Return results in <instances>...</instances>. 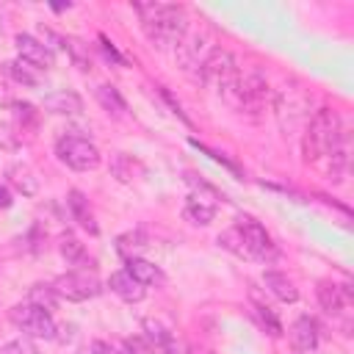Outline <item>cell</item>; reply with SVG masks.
<instances>
[{
    "instance_id": "30bf717a",
    "label": "cell",
    "mask_w": 354,
    "mask_h": 354,
    "mask_svg": "<svg viewBox=\"0 0 354 354\" xmlns=\"http://www.w3.org/2000/svg\"><path fill=\"white\" fill-rule=\"evenodd\" d=\"M207 53H210V50H207V39H205L202 33H185V36L180 39V44L174 47V58H177V64H180L185 72L199 69V64L205 61Z\"/></svg>"
},
{
    "instance_id": "8fae6325",
    "label": "cell",
    "mask_w": 354,
    "mask_h": 354,
    "mask_svg": "<svg viewBox=\"0 0 354 354\" xmlns=\"http://www.w3.org/2000/svg\"><path fill=\"white\" fill-rule=\"evenodd\" d=\"M17 50H19V58L22 61H28V64H33L36 69H50V66H55V53L50 50V47H44L36 36H30V33H19L17 36Z\"/></svg>"
},
{
    "instance_id": "2e32d148",
    "label": "cell",
    "mask_w": 354,
    "mask_h": 354,
    "mask_svg": "<svg viewBox=\"0 0 354 354\" xmlns=\"http://www.w3.org/2000/svg\"><path fill=\"white\" fill-rule=\"evenodd\" d=\"M290 343L296 351H313L318 346V324L310 315H301L290 326Z\"/></svg>"
},
{
    "instance_id": "8992f818",
    "label": "cell",
    "mask_w": 354,
    "mask_h": 354,
    "mask_svg": "<svg viewBox=\"0 0 354 354\" xmlns=\"http://www.w3.org/2000/svg\"><path fill=\"white\" fill-rule=\"evenodd\" d=\"M53 290L58 299H66V301H86V299H94L102 285L97 279L94 271L88 268H75V271H66L61 274L55 282H53Z\"/></svg>"
},
{
    "instance_id": "277c9868",
    "label": "cell",
    "mask_w": 354,
    "mask_h": 354,
    "mask_svg": "<svg viewBox=\"0 0 354 354\" xmlns=\"http://www.w3.org/2000/svg\"><path fill=\"white\" fill-rule=\"evenodd\" d=\"M8 318H11V324H14L17 329L25 332V337H44V340H53L55 332H58L53 315H50L47 310H41V307L30 304V301L14 304V307L8 310Z\"/></svg>"
},
{
    "instance_id": "5bb4252c",
    "label": "cell",
    "mask_w": 354,
    "mask_h": 354,
    "mask_svg": "<svg viewBox=\"0 0 354 354\" xmlns=\"http://www.w3.org/2000/svg\"><path fill=\"white\" fill-rule=\"evenodd\" d=\"M66 207H69L72 218H75L83 230H88L91 235H97V232H100V227H97V221H94V213H91V205H88V199H86V194H83V191L72 188V191L66 194Z\"/></svg>"
},
{
    "instance_id": "3957f363",
    "label": "cell",
    "mask_w": 354,
    "mask_h": 354,
    "mask_svg": "<svg viewBox=\"0 0 354 354\" xmlns=\"http://www.w3.org/2000/svg\"><path fill=\"white\" fill-rule=\"evenodd\" d=\"M196 77H199L202 83L216 86V88H218V94H224V91H227L238 77H241V72H238L235 58H232V53H230V50L213 47V50L205 55V61L199 64Z\"/></svg>"
},
{
    "instance_id": "e0dca14e",
    "label": "cell",
    "mask_w": 354,
    "mask_h": 354,
    "mask_svg": "<svg viewBox=\"0 0 354 354\" xmlns=\"http://www.w3.org/2000/svg\"><path fill=\"white\" fill-rule=\"evenodd\" d=\"M6 177H8L11 188H17L22 196H36V194H39V177H36V171H33L28 163H14V166H8Z\"/></svg>"
},
{
    "instance_id": "6da1fadb",
    "label": "cell",
    "mask_w": 354,
    "mask_h": 354,
    "mask_svg": "<svg viewBox=\"0 0 354 354\" xmlns=\"http://www.w3.org/2000/svg\"><path fill=\"white\" fill-rule=\"evenodd\" d=\"M136 11L141 17V25L149 36V41L158 50H171L180 44V39L188 33V17L183 6L174 3H136Z\"/></svg>"
},
{
    "instance_id": "1f68e13d",
    "label": "cell",
    "mask_w": 354,
    "mask_h": 354,
    "mask_svg": "<svg viewBox=\"0 0 354 354\" xmlns=\"http://www.w3.org/2000/svg\"><path fill=\"white\" fill-rule=\"evenodd\" d=\"M11 108H14V116L19 119L22 130H25V127H36V124H39V111H36L30 102H14Z\"/></svg>"
},
{
    "instance_id": "9a60e30c",
    "label": "cell",
    "mask_w": 354,
    "mask_h": 354,
    "mask_svg": "<svg viewBox=\"0 0 354 354\" xmlns=\"http://www.w3.org/2000/svg\"><path fill=\"white\" fill-rule=\"evenodd\" d=\"M108 288H111V290H113L119 299H124V301H130V304H133V301H141V299L147 296V288H144L138 279H133V277H130L124 268L111 274Z\"/></svg>"
},
{
    "instance_id": "484cf974",
    "label": "cell",
    "mask_w": 354,
    "mask_h": 354,
    "mask_svg": "<svg viewBox=\"0 0 354 354\" xmlns=\"http://www.w3.org/2000/svg\"><path fill=\"white\" fill-rule=\"evenodd\" d=\"M28 301H30V304H36V307H41V310H47V313H53V310H55V304H58V296H55L53 285L36 282V285L28 290Z\"/></svg>"
},
{
    "instance_id": "cb8c5ba5",
    "label": "cell",
    "mask_w": 354,
    "mask_h": 354,
    "mask_svg": "<svg viewBox=\"0 0 354 354\" xmlns=\"http://www.w3.org/2000/svg\"><path fill=\"white\" fill-rule=\"evenodd\" d=\"M97 100H100V105H102L108 113H113V116H122V113L127 111L124 97H122V94H119V88H116V86H111V83L97 86Z\"/></svg>"
},
{
    "instance_id": "603a6c76",
    "label": "cell",
    "mask_w": 354,
    "mask_h": 354,
    "mask_svg": "<svg viewBox=\"0 0 354 354\" xmlns=\"http://www.w3.org/2000/svg\"><path fill=\"white\" fill-rule=\"evenodd\" d=\"M6 69H8V75L19 83V86H28V88H36L39 86V72H36V66L33 64H28V61H22V58H14V61H8L6 64Z\"/></svg>"
},
{
    "instance_id": "5b68a950",
    "label": "cell",
    "mask_w": 354,
    "mask_h": 354,
    "mask_svg": "<svg viewBox=\"0 0 354 354\" xmlns=\"http://www.w3.org/2000/svg\"><path fill=\"white\" fill-rule=\"evenodd\" d=\"M55 155L75 171H91L100 166V149L80 136H61L55 144Z\"/></svg>"
},
{
    "instance_id": "7402d4cb",
    "label": "cell",
    "mask_w": 354,
    "mask_h": 354,
    "mask_svg": "<svg viewBox=\"0 0 354 354\" xmlns=\"http://www.w3.org/2000/svg\"><path fill=\"white\" fill-rule=\"evenodd\" d=\"M213 216H216V205L213 202H207L205 196H191L188 202H185V218H191L194 224H210L213 221Z\"/></svg>"
},
{
    "instance_id": "4316f807",
    "label": "cell",
    "mask_w": 354,
    "mask_h": 354,
    "mask_svg": "<svg viewBox=\"0 0 354 354\" xmlns=\"http://www.w3.org/2000/svg\"><path fill=\"white\" fill-rule=\"evenodd\" d=\"M141 326H144V337H147L158 351H160V348H166V346L174 340V337H171V332H169L160 321H155V318H144V324H141Z\"/></svg>"
},
{
    "instance_id": "d6a6232c",
    "label": "cell",
    "mask_w": 354,
    "mask_h": 354,
    "mask_svg": "<svg viewBox=\"0 0 354 354\" xmlns=\"http://www.w3.org/2000/svg\"><path fill=\"white\" fill-rule=\"evenodd\" d=\"M94 351L97 354H130V348H127L124 340H97L94 343Z\"/></svg>"
},
{
    "instance_id": "f546056e",
    "label": "cell",
    "mask_w": 354,
    "mask_h": 354,
    "mask_svg": "<svg viewBox=\"0 0 354 354\" xmlns=\"http://www.w3.org/2000/svg\"><path fill=\"white\" fill-rule=\"evenodd\" d=\"M218 243H221L227 252H232V254H238V257L252 260V257H249V249H246V243H243V235H241V230H238V227L224 230V232L218 235Z\"/></svg>"
},
{
    "instance_id": "ac0fdd59",
    "label": "cell",
    "mask_w": 354,
    "mask_h": 354,
    "mask_svg": "<svg viewBox=\"0 0 354 354\" xmlns=\"http://www.w3.org/2000/svg\"><path fill=\"white\" fill-rule=\"evenodd\" d=\"M263 282H266V288H268L279 301H285V304H293V301L299 299L296 282H293L288 274H282V271H266V274H263Z\"/></svg>"
},
{
    "instance_id": "4fadbf2b",
    "label": "cell",
    "mask_w": 354,
    "mask_h": 354,
    "mask_svg": "<svg viewBox=\"0 0 354 354\" xmlns=\"http://www.w3.org/2000/svg\"><path fill=\"white\" fill-rule=\"evenodd\" d=\"M41 108L50 111V113H58V116H77L83 111V100H80V94H75L69 88H61V91L47 94Z\"/></svg>"
},
{
    "instance_id": "ba28073f",
    "label": "cell",
    "mask_w": 354,
    "mask_h": 354,
    "mask_svg": "<svg viewBox=\"0 0 354 354\" xmlns=\"http://www.w3.org/2000/svg\"><path fill=\"white\" fill-rule=\"evenodd\" d=\"M288 113H290V119L282 124V130H293V127H299L301 122H310V100H307L304 91L288 88V91L277 100V116H279V122H282Z\"/></svg>"
},
{
    "instance_id": "74e56055",
    "label": "cell",
    "mask_w": 354,
    "mask_h": 354,
    "mask_svg": "<svg viewBox=\"0 0 354 354\" xmlns=\"http://www.w3.org/2000/svg\"><path fill=\"white\" fill-rule=\"evenodd\" d=\"M11 202H14V199H11V191H8L6 185H0V207L6 210V207H11Z\"/></svg>"
},
{
    "instance_id": "e575fe53",
    "label": "cell",
    "mask_w": 354,
    "mask_h": 354,
    "mask_svg": "<svg viewBox=\"0 0 354 354\" xmlns=\"http://www.w3.org/2000/svg\"><path fill=\"white\" fill-rule=\"evenodd\" d=\"M17 147H19V138H17L14 127L6 124V122H0V149L11 152V149H17Z\"/></svg>"
},
{
    "instance_id": "ffe728a7",
    "label": "cell",
    "mask_w": 354,
    "mask_h": 354,
    "mask_svg": "<svg viewBox=\"0 0 354 354\" xmlns=\"http://www.w3.org/2000/svg\"><path fill=\"white\" fill-rule=\"evenodd\" d=\"M124 271H127L133 279H138L144 288H147V285H158V282H163V271H160L155 263L144 260V257H130Z\"/></svg>"
},
{
    "instance_id": "52a82bcc",
    "label": "cell",
    "mask_w": 354,
    "mask_h": 354,
    "mask_svg": "<svg viewBox=\"0 0 354 354\" xmlns=\"http://www.w3.org/2000/svg\"><path fill=\"white\" fill-rule=\"evenodd\" d=\"M271 91H268V83L260 72H249L246 77H238V88H235V102L232 108L235 111H243L249 116H257L266 102H268Z\"/></svg>"
},
{
    "instance_id": "f35d334b",
    "label": "cell",
    "mask_w": 354,
    "mask_h": 354,
    "mask_svg": "<svg viewBox=\"0 0 354 354\" xmlns=\"http://www.w3.org/2000/svg\"><path fill=\"white\" fill-rule=\"evenodd\" d=\"M77 354H97V351H94V346H83Z\"/></svg>"
},
{
    "instance_id": "7a4b0ae2",
    "label": "cell",
    "mask_w": 354,
    "mask_h": 354,
    "mask_svg": "<svg viewBox=\"0 0 354 354\" xmlns=\"http://www.w3.org/2000/svg\"><path fill=\"white\" fill-rule=\"evenodd\" d=\"M343 141H346V133H343L340 113L335 108H318L313 113V119L307 122V130H304V141H301L304 163H321Z\"/></svg>"
},
{
    "instance_id": "83f0119b",
    "label": "cell",
    "mask_w": 354,
    "mask_h": 354,
    "mask_svg": "<svg viewBox=\"0 0 354 354\" xmlns=\"http://www.w3.org/2000/svg\"><path fill=\"white\" fill-rule=\"evenodd\" d=\"M61 47L72 55V61H75V66L77 69H83V72H88L91 69V58H88V47L80 41V39H75V36H64V41H61Z\"/></svg>"
},
{
    "instance_id": "d4e9b609",
    "label": "cell",
    "mask_w": 354,
    "mask_h": 354,
    "mask_svg": "<svg viewBox=\"0 0 354 354\" xmlns=\"http://www.w3.org/2000/svg\"><path fill=\"white\" fill-rule=\"evenodd\" d=\"M144 246H147V238H144L141 230H133V232H124V235L116 238V252H119L124 260L138 257V252H141Z\"/></svg>"
},
{
    "instance_id": "4dcf8cb0",
    "label": "cell",
    "mask_w": 354,
    "mask_h": 354,
    "mask_svg": "<svg viewBox=\"0 0 354 354\" xmlns=\"http://www.w3.org/2000/svg\"><path fill=\"white\" fill-rule=\"evenodd\" d=\"M0 354H41L39 351V346L33 343V337H14V340H8L3 348H0Z\"/></svg>"
},
{
    "instance_id": "f1b7e54d",
    "label": "cell",
    "mask_w": 354,
    "mask_h": 354,
    "mask_svg": "<svg viewBox=\"0 0 354 354\" xmlns=\"http://www.w3.org/2000/svg\"><path fill=\"white\" fill-rule=\"evenodd\" d=\"M252 304H254V310H257L260 321L266 324V332H268V335H274V337H279V335H282V324H279V318H277L274 307H271V304H266V301H260V299L254 296V290H252Z\"/></svg>"
},
{
    "instance_id": "9c48e42d",
    "label": "cell",
    "mask_w": 354,
    "mask_h": 354,
    "mask_svg": "<svg viewBox=\"0 0 354 354\" xmlns=\"http://www.w3.org/2000/svg\"><path fill=\"white\" fill-rule=\"evenodd\" d=\"M238 230L243 235V243H246L252 260H271L277 254V246H274V241H271V235L266 232L263 224H257L252 218H243L238 224Z\"/></svg>"
},
{
    "instance_id": "d6986e66",
    "label": "cell",
    "mask_w": 354,
    "mask_h": 354,
    "mask_svg": "<svg viewBox=\"0 0 354 354\" xmlns=\"http://www.w3.org/2000/svg\"><path fill=\"white\" fill-rule=\"evenodd\" d=\"M111 174H113L119 183H133V180H138V177L144 174V166H141L133 155L116 152V155L111 158Z\"/></svg>"
},
{
    "instance_id": "8d00e7d4",
    "label": "cell",
    "mask_w": 354,
    "mask_h": 354,
    "mask_svg": "<svg viewBox=\"0 0 354 354\" xmlns=\"http://www.w3.org/2000/svg\"><path fill=\"white\" fill-rule=\"evenodd\" d=\"M100 44H102V53H105V58H111V61H116V64H124V58L116 53V47L105 39V36H100Z\"/></svg>"
},
{
    "instance_id": "44dd1931",
    "label": "cell",
    "mask_w": 354,
    "mask_h": 354,
    "mask_svg": "<svg viewBox=\"0 0 354 354\" xmlns=\"http://www.w3.org/2000/svg\"><path fill=\"white\" fill-rule=\"evenodd\" d=\"M58 252H61V257H64L69 266H86V263H88L86 246H83L72 232H64V235H61V241H58Z\"/></svg>"
},
{
    "instance_id": "836d02e7",
    "label": "cell",
    "mask_w": 354,
    "mask_h": 354,
    "mask_svg": "<svg viewBox=\"0 0 354 354\" xmlns=\"http://www.w3.org/2000/svg\"><path fill=\"white\" fill-rule=\"evenodd\" d=\"M124 343H127L130 354H158V348H155L144 335H138V337H127Z\"/></svg>"
},
{
    "instance_id": "7c38bea8",
    "label": "cell",
    "mask_w": 354,
    "mask_h": 354,
    "mask_svg": "<svg viewBox=\"0 0 354 354\" xmlns=\"http://www.w3.org/2000/svg\"><path fill=\"white\" fill-rule=\"evenodd\" d=\"M318 301L329 315H340L351 304V288L348 285H335L329 279L318 282Z\"/></svg>"
},
{
    "instance_id": "ab89813d",
    "label": "cell",
    "mask_w": 354,
    "mask_h": 354,
    "mask_svg": "<svg viewBox=\"0 0 354 354\" xmlns=\"http://www.w3.org/2000/svg\"><path fill=\"white\" fill-rule=\"evenodd\" d=\"M194 354H213V351H194Z\"/></svg>"
},
{
    "instance_id": "d590c367",
    "label": "cell",
    "mask_w": 354,
    "mask_h": 354,
    "mask_svg": "<svg viewBox=\"0 0 354 354\" xmlns=\"http://www.w3.org/2000/svg\"><path fill=\"white\" fill-rule=\"evenodd\" d=\"M39 41H41L44 47H50V50H53V47H61L64 36H58V33H53L50 28H44V25H41V28H39Z\"/></svg>"
}]
</instances>
